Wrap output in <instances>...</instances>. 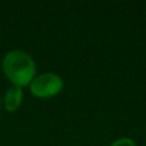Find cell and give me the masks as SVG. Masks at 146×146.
Instances as JSON below:
<instances>
[{
  "label": "cell",
  "mask_w": 146,
  "mask_h": 146,
  "mask_svg": "<svg viewBox=\"0 0 146 146\" xmlns=\"http://www.w3.org/2000/svg\"><path fill=\"white\" fill-rule=\"evenodd\" d=\"M3 71L13 85L22 88L35 78L36 64L26 51L10 50L3 59Z\"/></svg>",
  "instance_id": "6da1fadb"
},
{
  "label": "cell",
  "mask_w": 146,
  "mask_h": 146,
  "mask_svg": "<svg viewBox=\"0 0 146 146\" xmlns=\"http://www.w3.org/2000/svg\"><path fill=\"white\" fill-rule=\"evenodd\" d=\"M63 85L64 83L60 76L48 72L33 78L32 82L30 83V88L32 95H35L36 98L48 99L58 95L63 88Z\"/></svg>",
  "instance_id": "7a4b0ae2"
},
{
  "label": "cell",
  "mask_w": 146,
  "mask_h": 146,
  "mask_svg": "<svg viewBox=\"0 0 146 146\" xmlns=\"http://www.w3.org/2000/svg\"><path fill=\"white\" fill-rule=\"evenodd\" d=\"M23 100V91L21 87H17V86H13V87L8 88L7 94H5L4 98V105L5 109L10 113L15 111L18 108L21 106Z\"/></svg>",
  "instance_id": "3957f363"
},
{
  "label": "cell",
  "mask_w": 146,
  "mask_h": 146,
  "mask_svg": "<svg viewBox=\"0 0 146 146\" xmlns=\"http://www.w3.org/2000/svg\"><path fill=\"white\" fill-rule=\"evenodd\" d=\"M110 146H136V142L129 137H121L114 142H111Z\"/></svg>",
  "instance_id": "277c9868"
}]
</instances>
